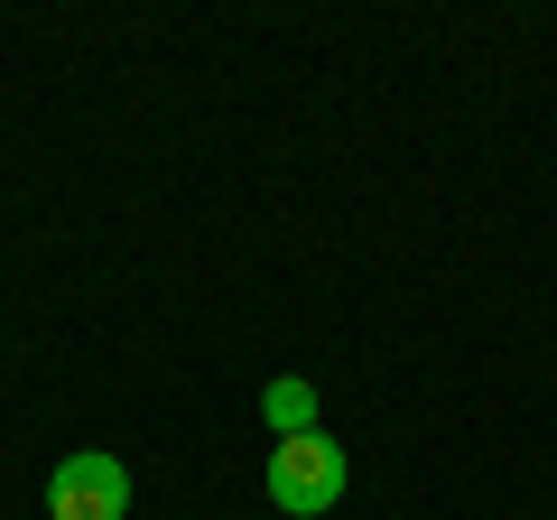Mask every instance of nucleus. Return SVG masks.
<instances>
[{"label":"nucleus","mask_w":557,"mask_h":520,"mask_svg":"<svg viewBox=\"0 0 557 520\" xmlns=\"http://www.w3.org/2000/svg\"><path fill=\"white\" fill-rule=\"evenodd\" d=\"M270 502H278V511H298V520L335 511V502H344V446L325 437V428L278 437V446H270Z\"/></svg>","instance_id":"f257e3e1"},{"label":"nucleus","mask_w":557,"mask_h":520,"mask_svg":"<svg viewBox=\"0 0 557 520\" xmlns=\"http://www.w3.org/2000/svg\"><path fill=\"white\" fill-rule=\"evenodd\" d=\"M260 409H270L278 437H307V428H317V391H307V381H270V400H260Z\"/></svg>","instance_id":"7ed1b4c3"},{"label":"nucleus","mask_w":557,"mask_h":520,"mask_svg":"<svg viewBox=\"0 0 557 520\" xmlns=\"http://www.w3.org/2000/svg\"><path fill=\"white\" fill-rule=\"evenodd\" d=\"M131 511V465L121 456H65L57 474H47V520H121Z\"/></svg>","instance_id":"f03ea898"}]
</instances>
